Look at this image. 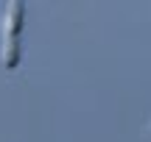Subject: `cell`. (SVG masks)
Masks as SVG:
<instances>
[{
    "instance_id": "obj_1",
    "label": "cell",
    "mask_w": 151,
    "mask_h": 142,
    "mask_svg": "<svg viewBox=\"0 0 151 142\" xmlns=\"http://www.w3.org/2000/svg\"><path fill=\"white\" fill-rule=\"evenodd\" d=\"M22 17H25V6L20 0H11L6 6V22H3V39H20Z\"/></svg>"
}]
</instances>
